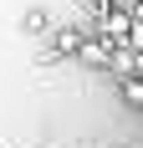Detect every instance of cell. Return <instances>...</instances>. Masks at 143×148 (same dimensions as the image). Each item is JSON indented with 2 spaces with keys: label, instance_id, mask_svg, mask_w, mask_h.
Masks as SVG:
<instances>
[{
  "label": "cell",
  "instance_id": "cell-5",
  "mask_svg": "<svg viewBox=\"0 0 143 148\" xmlns=\"http://www.w3.org/2000/svg\"><path fill=\"white\" fill-rule=\"evenodd\" d=\"M41 26H51V15H46V10H36V5H31V10H26V31H41Z\"/></svg>",
  "mask_w": 143,
  "mask_h": 148
},
{
  "label": "cell",
  "instance_id": "cell-4",
  "mask_svg": "<svg viewBox=\"0 0 143 148\" xmlns=\"http://www.w3.org/2000/svg\"><path fill=\"white\" fill-rule=\"evenodd\" d=\"M123 97H128L133 107H143V77H128V82H123Z\"/></svg>",
  "mask_w": 143,
  "mask_h": 148
},
{
  "label": "cell",
  "instance_id": "cell-3",
  "mask_svg": "<svg viewBox=\"0 0 143 148\" xmlns=\"http://www.w3.org/2000/svg\"><path fill=\"white\" fill-rule=\"evenodd\" d=\"M77 56L87 61V66H107V56H113V46L102 41V36H92V41H82V51Z\"/></svg>",
  "mask_w": 143,
  "mask_h": 148
},
{
  "label": "cell",
  "instance_id": "cell-2",
  "mask_svg": "<svg viewBox=\"0 0 143 148\" xmlns=\"http://www.w3.org/2000/svg\"><path fill=\"white\" fill-rule=\"evenodd\" d=\"M138 66H143V56L133 51V46H113V56H107V72H113L118 82H128V77H138Z\"/></svg>",
  "mask_w": 143,
  "mask_h": 148
},
{
  "label": "cell",
  "instance_id": "cell-1",
  "mask_svg": "<svg viewBox=\"0 0 143 148\" xmlns=\"http://www.w3.org/2000/svg\"><path fill=\"white\" fill-rule=\"evenodd\" d=\"M77 51H82V31H77V26H61L56 36H51V46L41 51V61H56V56H77Z\"/></svg>",
  "mask_w": 143,
  "mask_h": 148
}]
</instances>
